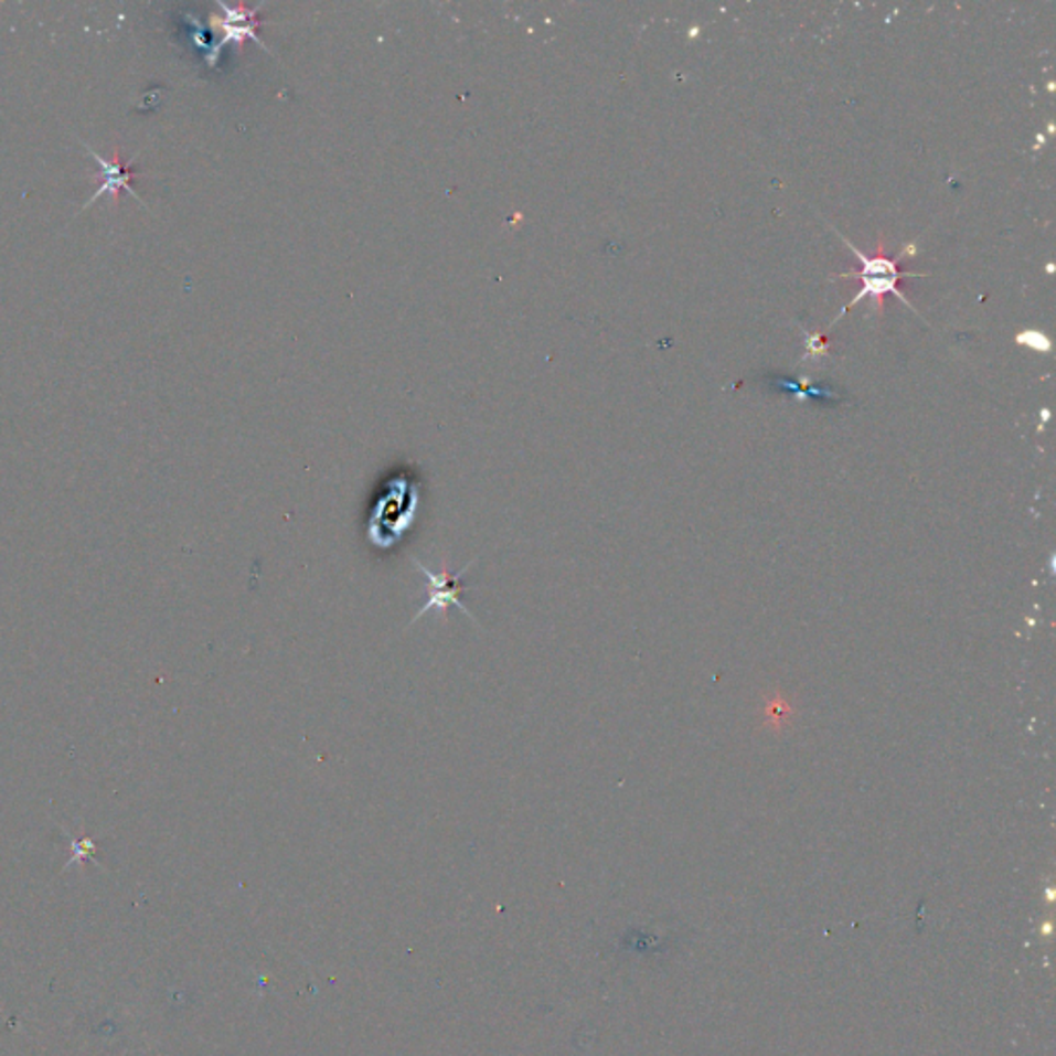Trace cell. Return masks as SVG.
Returning <instances> with one entry per match:
<instances>
[{
  "instance_id": "1",
  "label": "cell",
  "mask_w": 1056,
  "mask_h": 1056,
  "mask_svg": "<svg viewBox=\"0 0 1056 1056\" xmlns=\"http://www.w3.org/2000/svg\"><path fill=\"white\" fill-rule=\"evenodd\" d=\"M846 244H849L852 254L861 260L863 268H861V273H842V277H861L863 289L856 294V298H854L849 306L842 308V312L838 316L836 322L842 316L846 314L851 308H854L858 301L865 300L867 296L873 298V310H875L877 314H882L883 312V296H887V294L898 296L899 300L904 301L906 306H910L908 298H904V294L899 291L898 281L899 279H906V277H925V275H922V273H898V265H896V263H898L904 254H915V244L906 246L904 253H899L894 260H889V258H867L865 254L858 253V248L852 246L849 239H846ZM910 308H913V306H910Z\"/></svg>"
},
{
  "instance_id": "2",
  "label": "cell",
  "mask_w": 1056,
  "mask_h": 1056,
  "mask_svg": "<svg viewBox=\"0 0 1056 1056\" xmlns=\"http://www.w3.org/2000/svg\"><path fill=\"white\" fill-rule=\"evenodd\" d=\"M474 562H477V559L469 562V564L460 569V572H457V574H450V572H446V568H440L438 572H436V569H429L426 564H422L419 559L410 557V564L415 566V569H417L422 576H426L427 584H429V586H427V590H429V593H427V600L419 607V611L413 616V619H410V626L417 623V621H419L422 617L427 616L429 611H438V614L446 619L448 609H452V607H457L458 611H462L465 616L471 617L474 623H477V619H474L473 614H471V609H467V607L460 602L462 576L467 574V569L473 566Z\"/></svg>"
},
{
  "instance_id": "3",
  "label": "cell",
  "mask_w": 1056,
  "mask_h": 1056,
  "mask_svg": "<svg viewBox=\"0 0 1056 1056\" xmlns=\"http://www.w3.org/2000/svg\"><path fill=\"white\" fill-rule=\"evenodd\" d=\"M81 145L87 149V153L95 159L97 163V174L92 175V180L97 182V190L94 192V196L83 205V209L94 205L95 201H99L102 196H111V203L118 201V194L120 190H127L128 194H132V199H137L142 205L141 194L135 190L132 186V180L137 175H141V172H137L132 166H135V158L128 159V161H122L120 158V151H116L110 159L102 158L99 153H95L94 149L87 145V142L81 141Z\"/></svg>"
},
{
  "instance_id": "4",
  "label": "cell",
  "mask_w": 1056,
  "mask_h": 1056,
  "mask_svg": "<svg viewBox=\"0 0 1056 1056\" xmlns=\"http://www.w3.org/2000/svg\"><path fill=\"white\" fill-rule=\"evenodd\" d=\"M1015 341H1017L1020 345H1024V348L1042 351V353H1048V351L1053 349L1050 339H1048L1046 334H1042L1041 331H1034V329L1020 332V334L1015 337Z\"/></svg>"
},
{
  "instance_id": "5",
  "label": "cell",
  "mask_w": 1056,
  "mask_h": 1056,
  "mask_svg": "<svg viewBox=\"0 0 1056 1056\" xmlns=\"http://www.w3.org/2000/svg\"><path fill=\"white\" fill-rule=\"evenodd\" d=\"M828 353V348L823 343V337L821 334H809L807 339V355H823Z\"/></svg>"
}]
</instances>
